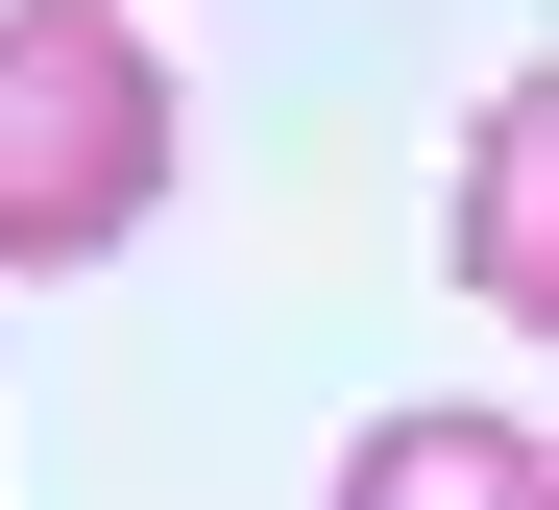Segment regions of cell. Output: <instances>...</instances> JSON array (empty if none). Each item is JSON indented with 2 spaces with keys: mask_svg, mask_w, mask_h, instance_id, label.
I'll list each match as a JSON object with an SVG mask.
<instances>
[{
  "mask_svg": "<svg viewBox=\"0 0 559 510\" xmlns=\"http://www.w3.org/2000/svg\"><path fill=\"white\" fill-rule=\"evenodd\" d=\"M170 146H195V97L122 0H0V268H98L146 244Z\"/></svg>",
  "mask_w": 559,
  "mask_h": 510,
  "instance_id": "obj_1",
  "label": "cell"
},
{
  "mask_svg": "<svg viewBox=\"0 0 559 510\" xmlns=\"http://www.w3.org/2000/svg\"><path fill=\"white\" fill-rule=\"evenodd\" d=\"M341 510H559V438L535 414H365Z\"/></svg>",
  "mask_w": 559,
  "mask_h": 510,
  "instance_id": "obj_3",
  "label": "cell"
},
{
  "mask_svg": "<svg viewBox=\"0 0 559 510\" xmlns=\"http://www.w3.org/2000/svg\"><path fill=\"white\" fill-rule=\"evenodd\" d=\"M462 292L487 317H559V73H511L462 122Z\"/></svg>",
  "mask_w": 559,
  "mask_h": 510,
  "instance_id": "obj_2",
  "label": "cell"
}]
</instances>
